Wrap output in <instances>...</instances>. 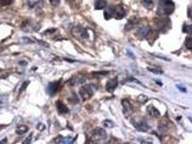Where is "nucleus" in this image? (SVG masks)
<instances>
[{"instance_id": "obj_24", "label": "nucleus", "mask_w": 192, "mask_h": 144, "mask_svg": "<svg viewBox=\"0 0 192 144\" xmlns=\"http://www.w3.org/2000/svg\"><path fill=\"white\" fill-rule=\"evenodd\" d=\"M49 2H51V4H52L53 7H56V6L60 4V0H49Z\"/></svg>"}, {"instance_id": "obj_13", "label": "nucleus", "mask_w": 192, "mask_h": 144, "mask_svg": "<svg viewBox=\"0 0 192 144\" xmlns=\"http://www.w3.org/2000/svg\"><path fill=\"white\" fill-rule=\"evenodd\" d=\"M56 108H58V112H60V114H66V112H69L67 107L62 101H58V103H56Z\"/></svg>"}, {"instance_id": "obj_10", "label": "nucleus", "mask_w": 192, "mask_h": 144, "mask_svg": "<svg viewBox=\"0 0 192 144\" xmlns=\"http://www.w3.org/2000/svg\"><path fill=\"white\" fill-rule=\"evenodd\" d=\"M117 86H118V78L115 76V78H112L110 80L107 82V85H106V89L109 91V92H111L117 88Z\"/></svg>"}, {"instance_id": "obj_3", "label": "nucleus", "mask_w": 192, "mask_h": 144, "mask_svg": "<svg viewBox=\"0 0 192 144\" xmlns=\"http://www.w3.org/2000/svg\"><path fill=\"white\" fill-rule=\"evenodd\" d=\"M93 87L90 85H85V86H82L79 90V94H80L81 98L83 99V100H88L92 97V94H93Z\"/></svg>"}, {"instance_id": "obj_16", "label": "nucleus", "mask_w": 192, "mask_h": 144, "mask_svg": "<svg viewBox=\"0 0 192 144\" xmlns=\"http://www.w3.org/2000/svg\"><path fill=\"white\" fill-rule=\"evenodd\" d=\"M94 8L96 9H105L106 8V2L105 0H97L96 1V4H94Z\"/></svg>"}, {"instance_id": "obj_17", "label": "nucleus", "mask_w": 192, "mask_h": 144, "mask_svg": "<svg viewBox=\"0 0 192 144\" xmlns=\"http://www.w3.org/2000/svg\"><path fill=\"white\" fill-rule=\"evenodd\" d=\"M27 130H28V127H27V126H25V125H19L17 127V128H16V133H17V134H24V133H26Z\"/></svg>"}, {"instance_id": "obj_9", "label": "nucleus", "mask_w": 192, "mask_h": 144, "mask_svg": "<svg viewBox=\"0 0 192 144\" xmlns=\"http://www.w3.org/2000/svg\"><path fill=\"white\" fill-rule=\"evenodd\" d=\"M148 33H149V27L147 25H143V26H140L137 28V32H136V35L140 37V38H144V37H146L148 35Z\"/></svg>"}, {"instance_id": "obj_19", "label": "nucleus", "mask_w": 192, "mask_h": 144, "mask_svg": "<svg viewBox=\"0 0 192 144\" xmlns=\"http://www.w3.org/2000/svg\"><path fill=\"white\" fill-rule=\"evenodd\" d=\"M147 100H148V97H147V96H145V94H140V96H138V97H137V101H138V103H140V104L146 103Z\"/></svg>"}, {"instance_id": "obj_20", "label": "nucleus", "mask_w": 192, "mask_h": 144, "mask_svg": "<svg viewBox=\"0 0 192 144\" xmlns=\"http://www.w3.org/2000/svg\"><path fill=\"white\" fill-rule=\"evenodd\" d=\"M114 122L110 121V119H106V121H103V126H106V127H114Z\"/></svg>"}, {"instance_id": "obj_28", "label": "nucleus", "mask_w": 192, "mask_h": 144, "mask_svg": "<svg viewBox=\"0 0 192 144\" xmlns=\"http://www.w3.org/2000/svg\"><path fill=\"white\" fill-rule=\"evenodd\" d=\"M1 1V4H10L13 0H0Z\"/></svg>"}, {"instance_id": "obj_8", "label": "nucleus", "mask_w": 192, "mask_h": 144, "mask_svg": "<svg viewBox=\"0 0 192 144\" xmlns=\"http://www.w3.org/2000/svg\"><path fill=\"white\" fill-rule=\"evenodd\" d=\"M121 105H123V112H124V115L126 117H129L131 115V112H133V108L130 106V104L126 99H124L121 101Z\"/></svg>"}, {"instance_id": "obj_25", "label": "nucleus", "mask_w": 192, "mask_h": 144, "mask_svg": "<svg viewBox=\"0 0 192 144\" xmlns=\"http://www.w3.org/2000/svg\"><path fill=\"white\" fill-rule=\"evenodd\" d=\"M28 83H29V81H25V82H24V83H22V88H20V90H19V91H20V92H22V91H24V90L26 89V87H27V86H28Z\"/></svg>"}, {"instance_id": "obj_14", "label": "nucleus", "mask_w": 192, "mask_h": 144, "mask_svg": "<svg viewBox=\"0 0 192 144\" xmlns=\"http://www.w3.org/2000/svg\"><path fill=\"white\" fill-rule=\"evenodd\" d=\"M72 141H73L72 139H65V137H63L62 135H58V137L54 140V142H56V143H70Z\"/></svg>"}, {"instance_id": "obj_4", "label": "nucleus", "mask_w": 192, "mask_h": 144, "mask_svg": "<svg viewBox=\"0 0 192 144\" xmlns=\"http://www.w3.org/2000/svg\"><path fill=\"white\" fill-rule=\"evenodd\" d=\"M107 137V133L106 130L101 128V127H98V128H94L92 132H91V139L93 141H102Z\"/></svg>"}, {"instance_id": "obj_23", "label": "nucleus", "mask_w": 192, "mask_h": 144, "mask_svg": "<svg viewBox=\"0 0 192 144\" xmlns=\"http://www.w3.org/2000/svg\"><path fill=\"white\" fill-rule=\"evenodd\" d=\"M182 31H183V33H190V32H191V27L189 26V25H187V24H184Z\"/></svg>"}, {"instance_id": "obj_11", "label": "nucleus", "mask_w": 192, "mask_h": 144, "mask_svg": "<svg viewBox=\"0 0 192 144\" xmlns=\"http://www.w3.org/2000/svg\"><path fill=\"white\" fill-rule=\"evenodd\" d=\"M137 22H138V17H131L128 20V22H127V25H126V31H130L131 28H134L136 25H137Z\"/></svg>"}, {"instance_id": "obj_1", "label": "nucleus", "mask_w": 192, "mask_h": 144, "mask_svg": "<svg viewBox=\"0 0 192 144\" xmlns=\"http://www.w3.org/2000/svg\"><path fill=\"white\" fill-rule=\"evenodd\" d=\"M174 11V4L171 0H161L157 14L162 16H167Z\"/></svg>"}, {"instance_id": "obj_7", "label": "nucleus", "mask_w": 192, "mask_h": 144, "mask_svg": "<svg viewBox=\"0 0 192 144\" xmlns=\"http://www.w3.org/2000/svg\"><path fill=\"white\" fill-rule=\"evenodd\" d=\"M73 34L78 37H82V38H88V29H85V28H82V27H74L73 28Z\"/></svg>"}, {"instance_id": "obj_5", "label": "nucleus", "mask_w": 192, "mask_h": 144, "mask_svg": "<svg viewBox=\"0 0 192 144\" xmlns=\"http://www.w3.org/2000/svg\"><path fill=\"white\" fill-rule=\"evenodd\" d=\"M126 16V8L123 4H118L116 7H114V16L116 19H121Z\"/></svg>"}, {"instance_id": "obj_12", "label": "nucleus", "mask_w": 192, "mask_h": 144, "mask_svg": "<svg viewBox=\"0 0 192 144\" xmlns=\"http://www.w3.org/2000/svg\"><path fill=\"white\" fill-rule=\"evenodd\" d=\"M147 112L149 116L154 117V118H157V117L161 116V112H158V109H156V108L153 107V106H149V107L147 108Z\"/></svg>"}, {"instance_id": "obj_21", "label": "nucleus", "mask_w": 192, "mask_h": 144, "mask_svg": "<svg viewBox=\"0 0 192 144\" xmlns=\"http://www.w3.org/2000/svg\"><path fill=\"white\" fill-rule=\"evenodd\" d=\"M185 47L188 50H191L192 45H191V37L190 36H188L187 37V40H185Z\"/></svg>"}, {"instance_id": "obj_26", "label": "nucleus", "mask_w": 192, "mask_h": 144, "mask_svg": "<svg viewBox=\"0 0 192 144\" xmlns=\"http://www.w3.org/2000/svg\"><path fill=\"white\" fill-rule=\"evenodd\" d=\"M108 72L107 71H102V72H94L93 76H106Z\"/></svg>"}, {"instance_id": "obj_6", "label": "nucleus", "mask_w": 192, "mask_h": 144, "mask_svg": "<svg viewBox=\"0 0 192 144\" xmlns=\"http://www.w3.org/2000/svg\"><path fill=\"white\" fill-rule=\"evenodd\" d=\"M60 87H61V81H54V82H51L47 86V92H49L51 96H53L54 94H56L58 90H60Z\"/></svg>"}, {"instance_id": "obj_2", "label": "nucleus", "mask_w": 192, "mask_h": 144, "mask_svg": "<svg viewBox=\"0 0 192 144\" xmlns=\"http://www.w3.org/2000/svg\"><path fill=\"white\" fill-rule=\"evenodd\" d=\"M131 123H133V125L135 126V128L139 132H147L149 130V127H148V124L146 123V121L144 119V118H133L131 119Z\"/></svg>"}, {"instance_id": "obj_31", "label": "nucleus", "mask_w": 192, "mask_h": 144, "mask_svg": "<svg viewBox=\"0 0 192 144\" xmlns=\"http://www.w3.org/2000/svg\"><path fill=\"white\" fill-rule=\"evenodd\" d=\"M156 83H157V85L162 86V82H160V80H156Z\"/></svg>"}, {"instance_id": "obj_15", "label": "nucleus", "mask_w": 192, "mask_h": 144, "mask_svg": "<svg viewBox=\"0 0 192 144\" xmlns=\"http://www.w3.org/2000/svg\"><path fill=\"white\" fill-rule=\"evenodd\" d=\"M105 18L106 19H110V18L114 16V7H110V8H106L105 9Z\"/></svg>"}, {"instance_id": "obj_27", "label": "nucleus", "mask_w": 192, "mask_h": 144, "mask_svg": "<svg viewBox=\"0 0 192 144\" xmlns=\"http://www.w3.org/2000/svg\"><path fill=\"white\" fill-rule=\"evenodd\" d=\"M178 88L180 89V91H183V92H187V89H185V87H183V86H181V85H178L176 86Z\"/></svg>"}, {"instance_id": "obj_22", "label": "nucleus", "mask_w": 192, "mask_h": 144, "mask_svg": "<svg viewBox=\"0 0 192 144\" xmlns=\"http://www.w3.org/2000/svg\"><path fill=\"white\" fill-rule=\"evenodd\" d=\"M148 71L153 72V73H156V74H161L162 73V70L161 69H154V68H147Z\"/></svg>"}, {"instance_id": "obj_30", "label": "nucleus", "mask_w": 192, "mask_h": 144, "mask_svg": "<svg viewBox=\"0 0 192 144\" xmlns=\"http://www.w3.org/2000/svg\"><path fill=\"white\" fill-rule=\"evenodd\" d=\"M40 130H44V125L43 124H40Z\"/></svg>"}, {"instance_id": "obj_18", "label": "nucleus", "mask_w": 192, "mask_h": 144, "mask_svg": "<svg viewBox=\"0 0 192 144\" xmlns=\"http://www.w3.org/2000/svg\"><path fill=\"white\" fill-rule=\"evenodd\" d=\"M142 4L146 9H151L153 7V0H142Z\"/></svg>"}, {"instance_id": "obj_29", "label": "nucleus", "mask_w": 192, "mask_h": 144, "mask_svg": "<svg viewBox=\"0 0 192 144\" xmlns=\"http://www.w3.org/2000/svg\"><path fill=\"white\" fill-rule=\"evenodd\" d=\"M31 136L29 135V136H28V137H27V139L24 141V143H28V142H31Z\"/></svg>"}]
</instances>
